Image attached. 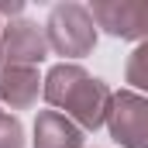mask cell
<instances>
[{
  "label": "cell",
  "instance_id": "6da1fadb",
  "mask_svg": "<svg viewBox=\"0 0 148 148\" xmlns=\"http://www.w3.org/2000/svg\"><path fill=\"white\" fill-rule=\"evenodd\" d=\"M41 97L59 114H66L79 131L103 127L107 124V114H110V100H114V93L107 90V83L97 79V76H90L83 66H76V62L52 66L48 76H45Z\"/></svg>",
  "mask_w": 148,
  "mask_h": 148
},
{
  "label": "cell",
  "instance_id": "3957f363",
  "mask_svg": "<svg viewBox=\"0 0 148 148\" xmlns=\"http://www.w3.org/2000/svg\"><path fill=\"white\" fill-rule=\"evenodd\" d=\"M107 127L121 148H148V97L134 90L114 93Z\"/></svg>",
  "mask_w": 148,
  "mask_h": 148
},
{
  "label": "cell",
  "instance_id": "9c48e42d",
  "mask_svg": "<svg viewBox=\"0 0 148 148\" xmlns=\"http://www.w3.org/2000/svg\"><path fill=\"white\" fill-rule=\"evenodd\" d=\"M0 148H24V127L14 114H0Z\"/></svg>",
  "mask_w": 148,
  "mask_h": 148
},
{
  "label": "cell",
  "instance_id": "8992f818",
  "mask_svg": "<svg viewBox=\"0 0 148 148\" xmlns=\"http://www.w3.org/2000/svg\"><path fill=\"white\" fill-rule=\"evenodd\" d=\"M45 79L31 66H0V100L10 110H28L35 107Z\"/></svg>",
  "mask_w": 148,
  "mask_h": 148
},
{
  "label": "cell",
  "instance_id": "5b68a950",
  "mask_svg": "<svg viewBox=\"0 0 148 148\" xmlns=\"http://www.w3.org/2000/svg\"><path fill=\"white\" fill-rule=\"evenodd\" d=\"M0 48H3V66H31L48 55V38L45 28H38L35 21H7L0 31Z\"/></svg>",
  "mask_w": 148,
  "mask_h": 148
},
{
  "label": "cell",
  "instance_id": "52a82bcc",
  "mask_svg": "<svg viewBox=\"0 0 148 148\" xmlns=\"http://www.w3.org/2000/svg\"><path fill=\"white\" fill-rule=\"evenodd\" d=\"M35 148H83V131L59 110H38Z\"/></svg>",
  "mask_w": 148,
  "mask_h": 148
},
{
  "label": "cell",
  "instance_id": "8fae6325",
  "mask_svg": "<svg viewBox=\"0 0 148 148\" xmlns=\"http://www.w3.org/2000/svg\"><path fill=\"white\" fill-rule=\"evenodd\" d=\"M0 31H3V24H0ZM0 66H3V48H0Z\"/></svg>",
  "mask_w": 148,
  "mask_h": 148
},
{
  "label": "cell",
  "instance_id": "7c38bea8",
  "mask_svg": "<svg viewBox=\"0 0 148 148\" xmlns=\"http://www.w3.org/2000/svg\"><path fill=\"white\" fill-rule=\"evenodd\" d=\"M0 114H3V110H0Z\"/></svg>",
  "mask_w": 148,
  "mask_h": 148
},
{
  "label": "cell",
  "instance_id": "277c9868",
  "mask_svg": "<svg viewBox=\"0 0 148 148\" xmlns=\"http://www.w3.org/2000/svg\"><path fill=\"white\" fill-rule=\"evenodd\" d=\"M97 28L124 41H148V0H93Z\"/></svg>",
  "mask_w": 148,
  "mask_h": 148
},
{
  "label": "cell",
  "instance_id": "7a4b0ae2",
  "mask_svg": "<svg viewBox=\"0 0 148 148\" xmlns=\"http://www.w3.org/2000/svg\"><path fill=\"white\" fill-rule=\"evenodd\" d=\"M45 38L55 55L83 59L97 45V21H93L90 7H83V3H59V7H52V14L45 21Z\"/></svg>",
  "mask_w": 148,
  "mask_h": 148
},
{
  "label": "cell",
  "instance_id": "ba28073f",
  "mask_svg": "<svg viewBox=\"0 0 148 148\" xmlns=\"http://www.w3.org/2000/svg\"><path fill=\"white\" fill-rule=\"evenodd\" d=\"M124 79L134 86V90H141L148 93V41H141L131 55H127V66H124Z\"/></svg>",
  "mask_w": 148,
  "mask_h": 148
},
{
  "label": "cell",
  "instance_id": "30bf717a",
  "mask_svg": "<svg viewBox=\"0 0 148 148\" xmlns=\"http://www.w3.org/2000/svg\"><path fill=\"white\" fill-rule=\"evenodd\" d=\"M24 10V3L21 0H10V3H0V17H17Z\"/></svg>",
  "mask_w": 148,
  "mask_h": 148
}]
</instances>
